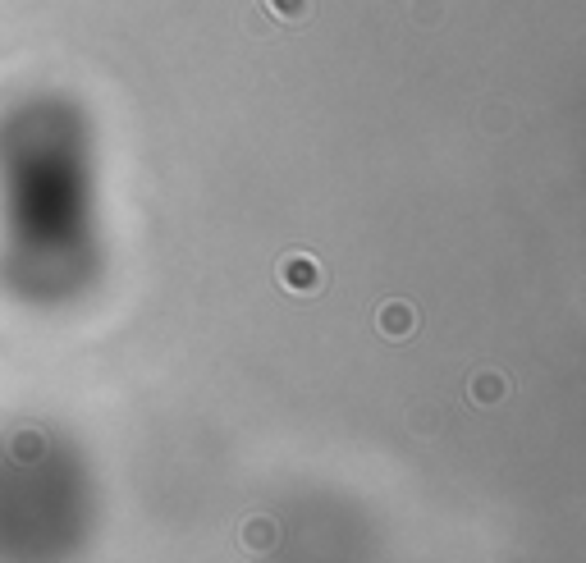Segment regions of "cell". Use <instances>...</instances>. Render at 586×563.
Segmentation results:
<instances>
[{
	"mask_svg": "<svg viewBox=\"0 0 586 563\" xmlns=\"http://www.w3.org/2000/svg\"><path fill=\"white\" fill-rule=\"evenodd\" d=\"M275 280H280L284 293L293 298H316V293L326 289V266L303 248H289L280 261H275Z\"/></svg>",
	"mask_w": 586,
	"mask_h": 563,
	"instance_id": "6da1fadb",
	"label": "cell"
},
{
	"mask_svg": "<svg viewBox=\"0 0 586 563\" xmlns=\"http://www.w3.org/2000/svg\"><path fill=\"white\" fill-rule=\"evenodd\" d=\"M376 330L380 339H390V344H403V339L417 335V307L408 298H385L376 307Z\"/></svg>",
	"mask_w": 586,
	"mask_h": 563,
	"instance_id": "7a4b0ae2",
	"label": "cell"
},
{
	"mask_svg": "<svg viewBox=\"0 0 586 563\" xmlns=\"http://www.w3.org/2000/svg\"><path fill=\"white\" fill-rule=\"evenodd\" d=\"M504 394H509V376L495 367H481L467 376V399L477 403V408H500Z\"/></svg>",
	"mask_w": 586,
	"mask_h": 563,
	"instance_id": "3957f363",
	"label": "cell"
},
{
	"mask_svg": "<svg viewBox=\"0 0 586 563\" xmlns=\"http://www.w3.org/2000/svg\"><path fill=\"white\" fill-rule=\"evenodd\" d=\"M280 541V527L271 518H248L243 522V550L248 554H271Z\"/></svg>",
	"mask_w": 586,
	"mask_h": 563,
	"instance_id": "277c9868",
	"label": "cell"
},
{
	"mask_svg": "<svg viewBox=\"0 0 586 563\" xmlns=\"http://www.w3.org/2000/svg\"><path fill=\"white\" fill-rule=\"evenodd\" d=\"M261 10L271 23H307L312 19V0H261Z\"/></svg>",
	"mask_w": 586,
	"mask_h": 563,
	"instance_id": "5b68a950",
	"label": "cell"
},
{
	"mask_svg": "<svg viewBox=\"0 0 586 563\" xmlns=\"http://www.w3.org/2000/svg\"><path fill=\"white\" fill-rule=\"evenodd\" d=\"M408 426H413L417 435H431L435 426H440V408H426V403H422V408H413V412H408Z\"/></svg>",
	"mask_w": 586,
	"mask_h": 563,
	"instance_id": "8992f818",
	"label": "cell"
},
{
	"mask_svg": "<svg viewBox=\"0 0 586 563\" xmlns=\"http://www.w3.org/2000/svg\"><path fill=\"white\" fill-rule=\"evenodd\" d=\"M440 14H445L440 10V0H422V5L413 10V19L422 23V28H431V23H440Z\"/></svg>",
	"mask_w": 586,
	"mask_h": 563,
	"instance_id": "52a82bcc",
	"label": "cell"
},
{
	"mask_svg": "<svg viewBox=\"0 0 586 563\" xmlns=\"http://www.w3.org/2000/svg\"><path fill=\"white\" fill-rule=\"evenodd\" d=\"M33 449L42 454V435H33V431H23L19 440H14V454L19 458H33Z\"/></svg>",
	"mask_w": 586,
	"mask_h": 563,
	"instance_id": "ba28073f",
	"label": "cell"
},
{
	"mask_svg": "<svg viewBox=\"0 0 586 563\" xmlns=\"http://www.w3.org/2000/svg\"><path fill=\"white\" fill-rule=\"evenodd\" d=\"M248 28H252V33H261V37L271 33V19H266V10H252L248 14Z\"/></svg>",
	"mask_w": 586,
	"mask_h": 563,
	"instance_id": "9c48e42d",
	"label": "cell"
}]
</instances>
